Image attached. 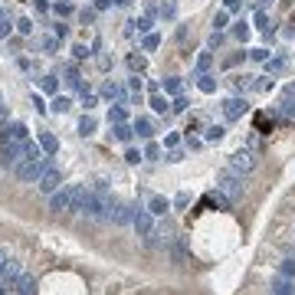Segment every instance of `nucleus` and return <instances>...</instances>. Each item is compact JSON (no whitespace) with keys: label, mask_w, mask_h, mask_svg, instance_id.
Returning <instances> with one entry per match:
<instances>
[{"label":"nucleus","mask_w":295,"mask_h":295,"mask_svg":"<svg viewBox=\"0 0 295 295\" xmlns=\"http://www.w3.org/2000/svg\"><path fill=\"white\" fill-rule=\"evenodd\" d=\"M112 207H115V200L108 197L105 184H95V187H89V191L82 187L79 203H76V213H86L89 220H108Z\"/></svg>","instance_id":"nucleus-1"},{"label":"nucleus","mask_w":295,"mask_h":295,"mask_svg":"<svg viewBox=\"0 0 295 295\" xmlns=\"http://www.w3.org/2000/svg\"><path fill=\"white\" fill-rule=\"evenodd\" d=\"M43 171H46V161L43 158H23L17 167H13L17 180H23V184H36V180L43 177Z\"/></svg>","instance_id":"nucleus-2"},{"label":"nucleus","mask_w":295,"mask_h":295,"mask_svg":"<svg viewBox=\"0 0 295 295\" xmlns=\"http://www.w3.org/2000/svg\"><path fill=\"white\" fill-rule=\"evenodd\" d=\"M79 194H82V187H59L56 194H49V210H53V213H62V210H76V203H79Z\"/></svg>","instance_id":"nucleus-3"},{"label":"nucleus","mask_w":295,"mask_h":295,"mask_svg":"<svg viewBox=\"0 0 295 295\" xmlns=\"http://www.w3.org/2000/svg\"><path fill=\"white\" fill-rule=\"evenodd\" d=\"M216 187H220L223 194L230 197V200H240V194H243V174H236V171H220V177H216Z\"/></svg>","instance_id":"nucleus-4"},{"label":"nucleus","mask_w":295,"mask_h":295,"mask_svg":"<svg viewBox=\"0 0 295 295\" xmlns=\"http://www.w3.org/2000/svg\"><path fill=\"white\" fill-rule=\"evenodd\" d=\"M23 158H26L23 141H13V138H10V141H7L4 148H0V164H4V167H17Z\"/></svg>","instance_id":"nucleus-5"},{"label":"nucleus","mask_w":295,"mask_h":295,"mask_svg":"<svg viewBox=\"0 0 295 295\" xmlns=\"http://www.w3.org/2000/svg\"><path fill=\"white\" fill-rule=\"evenodd\" d=\"M36 184H40V191H43L46 197H49V194H56V191H59V184H62L59 167H46V171H43V177H40Z\"/></svg>","instance_id":"nucleus-6"},{"label":"nucleus","mask_w":295,"mask_h":295,"mask_svg":"<svg viewBox=\"0 0 295 295\" xmlns=\"http://www.w3.org/2000/svg\"><path fill=\"white\" fill-rule=\"evenodd\" d=\"M252 167H256V158H252L249 151H236L233 158H230V171H236V174H249Z\"/></svg>","instance_id":"nucleus-7"},{"label":"nucleus","mask_w":295,"mask_h":295,"mask_svg":"<svg viewBox=\"0 0 295 295\" xmlns=\"http://www.w3.org/2000/svg\"><path fill=\"white\" fill-rule=\"evenodd\" d=\"M151 210H141V207H138L135 210V220H131V223H135V230H138V236H151L154 233V220H151Z\"/></svg>","instance_id":"nucleus-8"},{"label":"nucleus","mask_w":295,"mask_h":295,"mask_svg":"<svg viewBox=\"0 0 295 295\" xmlns=\"http://www.w3.org/2000/svg\"><path fill=\"white\" fill-rule=\"evenodd\" d=\"M135 210H138V207H128V203H118V200H115V207H112V216H108V220L115 223V227H125V223L135 220Z\"/></svg>","instance_id":"nucleus-9"},{"label":"nucleus","mask_w":295,"mask_h":295,"mask_svg":"<svg viewBox=\"0 0 295 295\" xmlns=\"http://www.w3.org/2000/svg\"><path fill=\"white\" fill-rule=\"evenodd\" d=\"M20 276H23V272H20V263H13V259H10V263H7V269L0 272V282H7L10 289H17Z\"/></svg>","instance_id":"nucleus-10"},{"label":"nucleus","mask_w":295,"mask_h":295,"mask_svg":"<svg viewBox=\"0 0 295 295\" xmlns=\"http://www.w3.org/2000/svg\"><path fill=\"white\" fill-rule=\"evenodd\" d=\"M246 112V102L243 98H227V102H223V115L230 118V122H233V118H240Z\"/></svg>","instance_id":"nucleus-11"},{"label":"nucleus","mask_w":295,"mask_h":295,"mask_svg":"<svg viewBox=\"0 0 295 295\" xmlns=\"http://www.w3.org/2000/svg\"><path fill=\"white\" fill-rule=\"evenodd\" d=\"M148 210H151L154 216H164L167 210H171V200H167V197H151V200H148Z\"/></svg>","instance_id":"nucleus-12"},{"label":"nucleus","mask_w":295,"mask_h":295,"mask_svg":"<svg viewBox=\"0 0 295 295\" xmlns=\"http://www.w3.org/2000/svg\"><path fill=\"white\" fill-rule=\"evenodd\" d=\"M269 292L272 295H292V279L276 276V279H272V285H269Z\"/></svg>","instance_id":"nucleus-13"},{"label":"nucleus","mask_w":295,"mask_h":295,"mask_svg":"<svg viewBox=\"0 0 295 295\" xmlns=\"http://www.w3.org/2000/svg\"><path fill=\"white\" fill-rule=\"evenodd\" d=\"M171 256H174V263H177V266L187 263V246H184V240H177V243L171 246Z\"/></svg>","instance_id":"nucleus-14"},{"label":"nucleus","mask_w":295,"mask_h":295,"mask_svg":"<svg viewBox=\"0 0 295 295\" xmlns=\"http://www.w3.org/2000/svg\"><path fill=\"white\" fill-rule=\"evenodd\" d=\"M40 148H43V151H49V154H53L56 148H59V141H56V138L49 135V131H43V135H40Z\"/></svg>","instance_id":"nucleus-15"},{"label":"nucleus","mask_w":295,"mask_h":295,"mask_svg":"<svg viewBox=\"0 0 295 295\" xmlns=\"http://www.w3.org/2000/svg\"><path fill=\"white\" fill-rule=\"evenodd\" d=\"M10 138H13V141H26V125L23 122H13L10 125Z\"/></svg>","instance_id":"nucleus-16"},{"label":"nucleus","mask_w":295,"mask_h":295,"mask_svg":"<svg viewBox=\"0 0 295 295\" xmlns=\"http://www.w3.org/2000/svg\"><path fill=\"white\" fill-rule=\"evenodd\" d=\"M135 131L141 138H151L154 135V128H151V122H148V118H138V122H135Z\"/></svg>","instance_id":"nucleus-17"},{"label":"nucleus","mask_w":295,"mask_h":295,"mask_svg":"<svg viewBox=\"0 0 295 295\" xmlns=\"http://www.w3.org/2000/svg\"><path fill=\"white\" fill-rule=\"evenodd\" d=\"M112 131H115V138H118V141H131V128H128L125 122H118Z\"/></svg>","instance_id":"nucleus-18"},{"label":"nucleus","mask_w":295,"mask_h":295,"mask_svg":"<svg viewBox=\"0 0 295 295\" xmlns=\"http://www.w3.org/2000/svg\"><path fill=\"white\" fill-rule=\"evenodd\" d=\"M92 131H95V118L92 115H86V118H82V122H79V135H92Z\"/></svg>","instance_id":"nucleus-19"},{"label":"nucleus","mask_w":295,"mask_h":295,"mask_svg":"<svg viewBox=\"0 0 295 295\" xmlns=\"http://www.w3.org/2000/svg\"><path fill=\"white\" fill-rule=\"evenodd\" d=\"M223 135H227V128H223V125H210V128H207V141H220Z\"/></svg>","instance_id":"nucleus-20"},{"label":"nucleus","mask_w":295,"mask_h":295,"mask_svg":"<svg viewBox=\"0 0 295 295\" xmlns=\"http://www.w3.org/2000/svg\"><path fill=\"white\" fill-rule=\"evenodd\" d=\"M279 276H285V279H295V259H285V263L279 266Z\"/></svg>","instance_id":"nucleus-21"},{"label":"nucleus","mask_w":295,"mask_h":295,"mask_svg":"<svg viewBox=\"0 0 295 295\" xmlns=\"http://www.w3.org/2000/svg\"><path fill=\"white\" fill-rule=\"evenodd\" d=\"M102 95L118 98V95H122V86H115V82H105V86H102Z\"/></svg>","instance_id":"nucleus-22"},{"label":"nucleus","mask_w":295,"mask_h":295,"mask_svg":"<svg viewBox=\"0 0 295 295\" xmlns=\"http://www.w3.org/2000/svg\"><path fill=\"white\" fill-rule=\"evenodd\" d=\"M69 105H72V102H69L66 95H56V102H53V112H69Z\"/></svg>","instance_id":"nucleus-23"},{"label":"nucleus","mask_w":295,"mask_h":295,"mask_svg":"<svg viewBox=\"0 0 295 295\" xmlns=\"http://www.w3.org/2000/svg\"><path fill=\"white\" fill-rule=\"evenodd\" d=\"M210 62H213V56H210V53H200V59H197V69H200V72H207Z\"/></svg>","instance_id":"nucleus-24"},{"label":"nucleus","mask_w":295,"mask_h":295,"mask_svg":"<svg viewBox=\"0 0 295 295\" xmlns=\"http://www.w3.org/2000/svg\"><path fill=\"white\" fill-rule=\"evenodd\" d=\"M227 20H230V13H227V10H220V13L213 17V26H216V30H223V26H227Z\"/></svg>","instance_id":"nucleus-25"},{"label":"nucleus","mask_w":295,"mask_h":295,"mask_svg":"<svg viewBox=\"0 0 295 295\" xmlns=\"http://www.w3.org/2000/svg\"><path fill=\"white\" fill-rule=\"evenodd\" d=\"M200 89H203V92H213V89H216V82L210 79V76H200Z\"/></svg>","instance_id":"nucleus-26"},{"label":"nucleus","mask_w":295,"mask_h":295,"mask_svg":"<svg viewBox=\"0 0 295 295\" xmlns=\"http://www.w3.org/2000/svg\"><path fill=\"white\" fill-rule=\"evenodd\" d=\"M151 108H154V112H167V102H164L161 95H154V98H151Z\"/></svg>","instance_id":"nucleus-27"},{"label":"nucleus","mask_w":295,"mask_h":295,"mask_svg":"<svg viewBox=\"0 0 295 295\" xmlns=\"http://www.w3.org/2000/svg\"><path fill=\"white\" fill-rule=\"evenodd\" d=\"M108 122H125V108H112V115H108Z\"/></svg>","instance_id":"nucleus-28"},{"label":"nucleus","mask_w":295,"mask_h":295,"mask_svg":"<svg viewBox=\"0 0 295 295\" xmlns=\"http://www.w3.org/2000/svg\"><path fill=\"white\" fill-rule=\"evenodd\" d=\"M174 10H177V7H174V0H167V4H164V7H161V13H164V17H167V20H171V17H174Z\"/></svg>","instance_id":"nucleus-29"},{"label":"nucleus","mask_w":295,"mask_h":295,"mask_svg":"<svg viewBox=\"0 0 295 295\" xmlns=\"http://www.w3.org/2000/svg\"><path fill=\"white\" fill-rule=\"evenodd\" d=\"M128 66L131 69H144V59H141V56H128Z\"/></svg>","instance_id":"nucleus-30"},{"label":"nucleus","mask_w":295,"mask_h":295,"mask_svg":"<svg viewBox=\"0 0 295 295\" xmlns=\"http://www.w3.org/2000/svg\"><path fill=\"white\" fill-rule=\"evenodd\" d=\"M125 161H128V164H138V161H141V154H138V151H135V148H131V151H128V154H125Z\"/></svg>","instance_id":"nucleus-31"},{"label":"nucleus","mask_w":295,"mask_h":295,"mask_svg":"<svg viewBox=\"0 0 295 295\" xmlns=\"http://www.w3.org/2000/svg\"><path fill=\"white\" fill-rule=\"evenodd\" d=\"M285 66V59H282V56H279V59H272L269 62V72H279V69H282Z\"/></svg>","instance_id":"nucleus-32"},{"label":"nucleus","mask_w":295,"mask_h":295,"mask_svg":"<svg viewBox=\"0 0 295 295\" xmlns=\"http://www.w3.org/2000/svg\"><path fill=\"white\" fill-rule=\"evenodd\" d=\"M236 36L246 40V36H249V26H246V23H236Z\"/></svg>","instance_id":"nucleus-33"},{"label":"nucleus","mask_w":295,"mask_h":295,"mask_svg":"<svg viewBox=\"0 0 295 295\" xmlns=\"http://www.w3.org/2000/svg\"><path fill=\"white\" fill-rule=\"evenodd\" d=\"M135 26H138V30H141V33H148V30H151V20H148V17H141V20H138Z\"/></svg>","instance_id":"nucleus-34"},{"label":"nucleus","mask_w":295,"mask_h":295,"mask_svg":"<svg viewBox=\"0 0 295 295\" xmlns=\"http://www.w3.org/2000/svg\"><path fill=\"white\" fill-rule=\"evenodd\" d=\"M167 92H180V82L177 79H167Z\"/></svg>","instance_id":"nucleus-35"},{"label":"nucleus","mask_w":295,"mask_h":295,"mask_svg":"<svg viewBox=\"0 0 295 295\" xmlns=\"http://www.w3.org/2000/svg\"><path fill=\"white\" fill-rule=\"evenodd\" d=\"M154 46H158V36H154V33H151V36L144 40V49H154Z\"/></svg>","instance_id":"nucleus-36"},{"label":"nucleus","mask_w":295,"mask_h":295,"mask_svg":"<svg viewBox=\"0 0 295 295\" xmlns=\"http://www.w3.org/2000/svg\"><path fill=\"white\" fill-rule=\"evenodd\" d=\"M7 263H10V259H7V249H0V272L7 269Z\"/></svg>","instance_id":"nucleus-37"},{"label":"nucleus","mask_w":295,"mask_h":295,"mask_svg":"<svg viewBox=\"0 0 295 295\" xmlns=\"http://www.w3.org/2000/svg\"><path fill=\"white\" fill-rule=\"evenodd\" d=\"M240 4L243 0H227V10H240Z\"/></svg>","instance_id":"nucleus-38"},{"label":"nucleus","mask_w":295,"mask_h":295,"mask_svg":"<svg viewBox=\"0 0 295 295\" xmlns=\"http://www.w3.org/2000/svg\"><path fill=\"white\" fill-rule=\"evenodd\" d=\"M0 295H13V289H10L7 282H0Z\"/></svg>","instance_id":"nucleus-39"},{"label":"nucleus","mask_w":295,"mask_h":295,"mask_svg":"<svg viewBox=\"0 0 295 295\" xmlns=\"http://www.w3.org/2000/svg\"><path fill=\"white\" fill-rule=\"evenodd\" d=\"M112 4H115V7H128L131 0H112Z\"/></svg>","instance_id":"nucleus-40"}]
</instances>
